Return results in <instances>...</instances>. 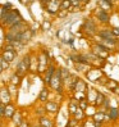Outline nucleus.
I'll return each instance as SVG.
<instances>
[{
	"mask_svg": "<svg viewBox=\"0 0 119 127\" xmlns=\"http://www.w3.org/2000/svg\"><path fill=\"white\" fill-rule=\"evenodd\" d=\"M3 23H6V25H12V26H16L18 23H21V17L18 16L17 12H6V14L1 18Z\"/></svg>",
	"mask_w": 119,
	"mask_h": 127,
	"instance_id": "1",
	"label": "nucleus"
},
{
	"mask_svg": "<svg viewBox=\"0 0 119 127\" xmlns=\"http://www.w3.org/2000/svg\"><path fill=\"white\" fill-rule=\"evenodd\" d=\"M60 4H62L60 0H50L48 3L46 9H48L49 13H56V12L60 10Z\"/></svg>",
	"mask_w": 119,
	"mask_h": 127,
	"instance_id": "2",
	"label": "nucleus"
},
{
	"mask_svg": "<svg viewBox=\"0 0 119 127\" xmlns=\"http://www.w3.org/2000/svg\"><path fill=\"white\" fill-rule=\"evenodd\" d=\"M99 36L102 37L104 40L110 41V42H115V35L113 33V31H108V30H104V31L99 32Z\"/></svg>",
	"mask_w": 119,
	"mask_h": 127,
	"instance_id": "3",
	"label": "nucleus"
},
{
	"mask_svg": "<svg viewBox=\"0 0 119 127\" xmlns=\"http://www.w3.org/2000/svg\"><path fill=\"white\" fill-rule=\"evenodd\" d=\"M1 57L5 59V61L12 62V61H14V58H16V50L14 49H4Z\"/></svg>",
	"mask_w": 119,
	"mask_h": 127,
	"instance_id": "4",
	"label": "nucleus"
},
{
	"mask_svg": "<svg viewBox=\"0 0 119 127\" xmlns=\"http://www.w3.org/2000/svg\"><path fill=\"white\" fill-rule=\"evenodd\" d=\"M83 30H85V32H86V33H88V35H94L96 27H95L94 22H92L91 19H87V21L85 22V25H83Z\"/></svg>",
	"mask_w": 119,
	"mask_h": 127,
	"instance_id": "5",
	"label": "nucleus"
},
{
	"mask_svg": "<svg viewBox=\"0 0 119 127\" xmlns=\"http://www.w3.org/2000/svg\"><path fill=\"white\" fill-rule=\"evenodd\" d=\"M79 108V101H77V100H71V103H69V105H68V109H69V113L72 114V116H74V113L77 112V109Z\"/></svg>",
	"mask_w": 119,
	"mask_h": 127,
	"instance_id": "6",
	"label": "nucleus"
},
{
	"mask_svg": "<svg viewBox=\"0 0 119 127\" xmlns=\"http://www.w3.org/2000/svg\"><path fill=\"white\" fill-rule=\"evenodd\" d=\"M46 110L48 112H51V113H55V112L58 110V103H55V101H48L46 103Z\"/></svg>",
	"mask_w": 119,
	"mask_h": 127,
	"instance_id": "7",
	"label": "nucleus"
},
{
	"mask_svg": "<svg viewBox=\"0 0 119 127\" xmlns=\"http://www.w3.org/2000/svg\"><path fill=\"white\" fill-rule=\"evenodd\" d=\"M54 73H55V69H54V67H50V68L48 69V73H46V76H45V84L50 85V82H51V78H53Z\"/></svg>",
	"mask_w": 119,
	"mask_h": 127,
	"instance_id": "8",
	"label": "nucleus"
},
{
	"mask_svg": "<svg viewBox=\"0 0 119 127\" xmlns=\"http://www.w3.org/2000/svg\"><path fill=\"white\" fill-rule=\"evenodd\" d=\"M28 69V65L24 63V61H22L19 64H18V67H17V73L19 74V76H22L26 71Z\"/></svg>",
	"mask_w": 119,
	"mask_h": 127,
	"instance_id": "9",
	"label": "nucleus"
},
{
	"mask_svg": "<svg viewBox=\"0 0 119 127\" xmlns=\"http://www.w3.org/2000/svg\"><path fill=\"white\" fill-rule=\"evenodd\" d=\"M14 113H16V109L12 104H6V109H5V116L8 118H13Z\"/></svg>",
	"mask_w": 119,
	"mask_h": 127,
	"instance_id": "10",
	"label": "nucleus"
},
{
	"mask_svg": "<svg viewBox=\"0 0 119 127\" xmlns=\"http://www.w3.org/2000/svg\"><path fill=\"white\" fill-rule=\"evenodd\" d=\"M1 103L4 104H10V96H9V93L3 89L1 90Z\"/></svg>",
	"mask_w": 119,
	"mask_h": 127,
	"instance_id": "11",
	"label": "nucleus"
},
{
	"mask_svg": "<svg viewBox=\"0 0 119 127\" xmlns=\"http://www.w3.org/2000/svg\"><path fill=\"white\" fill-rule=\"evenodd\" d=\"M105 96H104L101 93H97V94H96V100H95V104H96V105H102V104L104 103H105Z\"/></svg>",
	"mask_w": 119,
	"mask_h": 127,
	"instance_id": "12",
	"label": "nucleus"
},
{
	"mask_svg": "<svg viewBox=\"0 0 119 127\" xmlns=\"http://www.w3.org/2000/svg\"><path fill=\"white\" fill-rule=\"evenodd\" d=\"M99 19H100V22H102V23H106V22L109 21V14H108V12L101 10V12L99 13Z\"/></svg>",
	"mask_w": 119,
	"mask_h": 127,
	"instance_id": "13",
	"label": "nucleus"
},
{
	"mask_svg": "<svg viewBox=\"0 0 119 127\" xmlns=\"http://www.w3.org/2000/svg\"><path fill=\"white\" fill-rule=\"evenodd\" d=\"M40 125L44 126V127H54V123L51 122L50 119L45 118V117H41V119H40Z\"/></svg>",
	"mask_w": 119,
	"mask_h": 127,
	"instance_id": "14",
	"label": "nucleus"
},
{
	"mask_svg": "<svg viewBox=\"0 0 119 127\" xmlns=\"http://www.w3.org/2000/svg\"><path fill=\"white\" fill-rule=\"evenodd\" d=\"M109 117H110V119H117V118L119 117V110H118L117 108H110Z\"/></svg>",
	"mask_w": 119,
	"mask_h": 127,
	"instance_id": "15",
	"label": "nucleus"
},
{
	"mask_svg": "<svg viewBox=\"0 0 119 127\" xmlns=\"http://www.w3.org/2000/svg\"><path fill=\"white\" fill-rule=\"evenodd\" d=\"M13 121L17 123V126H19L22 122H23V119H22V116H21L19 112L16 110V113H14V116H13Z\"/></svg>",
	"mask_w": 119,
	"mask_h": 127,
	"instance_id": "16",
	"label": "nucleus"
},
{
	"mask_svg": "<svg viewBox=\"0 0 119 127\" xmlns=\"http://www.w3.org/2000/svg\"><path fill=\"white\" fill-rule=\"evenodd\" d=\"M48 96H49V91L46 89H44L40 94V96H39V99H40V101H48Z\"/></svg>",
	"mask_w": 119,
	"mask_h": 127,
	"instance_id": "17",
	"label": "nucleus"
},
{
	"mask_svg": "<svg viewBox=\"0 0 119 127\" xmlns=\"http://www.w3.org/2000/svg\"><path fill=\"white\" fill-rule=\"evenodd\" d=\"M72 6V3H71V0H62V4H60V9H65V10H68L69 8Z\"/></svg>",
	"mask_w": 119,
	"mask_h": 127,
	"instance_id": "18",
	"label": "nucleus"
},
{
	"mask_svg": "<svg viewBox=\"0 0 119 127\" xmlns=\"http://www.w3.org/2000/svg\"><path fill=\"white\" fill-rule=\"evenodd\" d=\"M19 80H21V76H19V74H13V76H12V78H10V81H12V85H14V86H16V85H18L19 84Z\"/></svg>",
	"mask_w": 119,
	"mask_h": 127,
	"instance_id": "19",
	"label": "nucleus"
},
{
	"mask_svg": "<svg viewBox=\"0 0 119 127\" xmlns=\"http://www.w3.org/2000/svg\"><path fill=\"white\" fill-rule=\"evenodd\" d=\"M94 119H95V122H102V119H104V112H100V113L94 114Z\"/></svg>",
	"mask_w": 119,
	"mask_h": 127,
	"instance_id": "20",
	"label": "nucleus"
},
{
	"mask_svg": "<svg viewBox=\"0 0 119 127\" xmlns=\"http://www.w3.org/2000/svg\"><path fill=\"white\" fill-rule=\"evenodd\" d=\"M105 1H106V0H100V5L102 6V9H104V10L108 12V9L110 10V8H111V4H110V3H108V4H106Z\"/></svg>",
	"mask_w": 119,
	"mask_h": 127,
	"instance_id": "21",
	"label": "nucleus"
},
{
	"mask_svg": "<svg viewBox=\"0 0 119 127\" xmlns=\"http://www.w3.org/2000/svg\"><path fill=\"white\" fill-rule=\"evenodd\" d=\"M82 117H83V109L82 108H78L77 112L74 113V118H76V119H81Z\"/></svg>",
	"mask_w": 119,
	"mask_h": 127,
	"instance_id": "22",
	"label": "nucleus"
},
{
	"mask_svg": "<svg viewBox=\"0 0 119 127\" xmlns=\"http://www.w3.org/2000/svg\"><path fill=\"white\" fill-rule=\"evenodd\" d=\"M0 63H1V71H5L6 68H8V61H5V59L1 57V61H0Z\"/></svg>",
	"mask_w": 119,
	"mask_h": 127,
	"instance_id": "23",
	"label": "nucleus"
},
{
	"mask_svg": "<svg viewBox=\"0 0 119 127\" xmlns=\"http://www.w3.org/2000/svg\"><path fill=\"white\" fill-rule=\"evenodd\" d=\"M60 74H62L63 81H64V80H67V78L69 77V73H67V69H62V71H60Z\"/></svg>",
	"mask_w": 119,
	"mask_h": 127,
	"instance_id": "24",
	"label": "nucleus"
},
{
	"mask_svg": "<svg viewBox=\"0 0 119 127\" xmlns=\"http://www.w3.org/2000/svg\"><path fill=\"white\" fill-rule=\"evenodd\" d=\"M88 107V103L86 100H81L79 101V108H82V109H86Z\"/></svg>",
	"mask_w": 119,
	"mask_h": 127,
	"instance_id": "25",
	"label": "nucleus"
},
{
	"mask_svg": "<svg viewBox=\"0 0 119 127\" xmlns=\"http://www.w3.org/2000/svg\"><path fill=\"white\" fill-rule=\"evenodd\" d=\"M106 86H108V87H110L111 90L114 91V89L117 87V84H115V82H110V84H109V82H108V84H106Z\"/></svg>",
	"mask_w": 119,
	"mask_h": 127,
	"instance_id": "26",
	"label": "nucleus"
},
{
	"mask_svg": "<svg viewBox=\"0 0 119 127\" xmlns=\"http://www.w3.org/2000/svg\"><path fill=\"white\" fill-rule=\"evenodd\" d=\"M97 82H99L100 85H106V84H108L105 78H99V80H97Z\"/></svg>",
	"mask_w": 119,
	"mask_h": 127,
	"instance_id": "27",
	"label": "nucleus"
},
{
	"mask_svg": "<svg viewBox=\"0 0 119 127\" xmlns=\"http://www.w3.org/2000/svg\"><path fill=\"white\" fill-rule=\"evenodd\" d=\"M17 127H29V125H28L27 122H24V121H23V122H22L19 126H17Z\"/></svg>",
	"mask_w": 119,
	"mask_h": 127,
	"instance_id": "28",
	"label": "nucleus"
},
{
	"mask_svg": "<svg viewBox=\"0 0 119 127\" xmlns=\"http://www.w3.org/2000/svg\"><path fill=\"white\" fill-rule=\"evenodd\" d=\"M111 31H113V33H114L115 36H119V28H113Z\"/></svg>",
	"mask_w": 119,
	"mask_h": 127,
	"instance_id": "29",
	"label": "nucleus"
},
{
	"mask_svg": "<svg viewBox=\"0 0 119 127\" xmlns=\"http://www.w3.org/2000/svg\"><path fill=\"white\" fill-rule=\"evenodd\" d=\"M74 123H76V119H71V126H74Z\"/></svg>",
	"mask_w": 119,
	"mask_h": 127,
	"instance_id": "30",
	"label": "nucleus"
},
{
	"mask_svg": "<svg viewBox=\"0 0 119 127\" xmlns=\"http://www.w3.org/2000/svg\"><path fill=\"white\" fill-rule=\"evenodd\" d=\"M114 93H115V94H119V87H115V89H114Z\"/></svg>",
	"mask_w": 119,
	"mask_h": 127,
	"instance_id": "31",
	"label": "nucleus"
},
{
	"mask_svg": "<svg viewBox=\"0 0 119 127\" xmlns=\"http://www.w3.org/2000/svg\"><path fill=\"white\" fill-rule=\"evenodd\" d=\"M49 26H50V25L48 23V22H45V23H44V28H46V27H49Z\"/></svg>",
	"mask_w": 119,
	"mask_h": 127,
	"instance_id": "32",
	"label": "nucleus"
},
{
	"mask_svg": "<svg viewBox=\"0 0 119 127\" xmlns=\"http://www.w3.org/2000/svg\"><path fill=\"white\" fill-rule=\"evenodd\" d=\"M79 1H83V3H87V1H88V0H79Z\"/></svg>",
	"mask_w": 119,
	"mask_h": 127,
	"instance_id": "33",
	"label": "nucleus"
},
{
	"mask_svg": "<svg viewBox=\"0 0 119 127\" xmlns=\"http://www.w3.org/2000/svg\"><path fill=\"white\" fill-rule=\"evenodd\" d=\"M42 1H46V3H49V1H50V0H42Z\"/></svg>",
	"mask_w": 119,
	"mask_h": 127,
	"instance_id": "34",
	"label": "nucleus"
},
{
	"mask_svg": "<svg viewBox=\"0 0 119 127\" xmlns=\"http://www.w3.org/2000/svg\"><path fill=\"white\" fill-rule=\"evenodd\" d=\"M67 127H73V126H71V125H68V126H67Z\"/></svg>",
	"mask_w": 119,
	"mask_h": 127,
	"instance_id": "35",
	"label": "nucleus"
},
{
	"mask_svg": "<svg viewBox=\"0 0 119 127\" xmlns=\"http://www.w3.org/2000/svg\"><path fill=\"white\" fill-rule=\"evenodd\" d=\"M41 127H44V126H41Z\"/></svg>",
	"mask_w": 119,
	"mask_h": 127,
	"instance_id": "36",
	"label": "nucleus"
},
{
	"mask_svg": "<svg viewBox=\"0 0 119 127\" xmlns=\"http://www.w3.org/2000/svg\"><path fill=\"white\" fill-rule=\"evenodd\" d=\"M118 110H119V109H118Z\"/></svg>",
	"mask_w": 119,
	"mask_h": 127,
	"instance_id": "37",
	"label": "nucleus"
}]
</instances>
